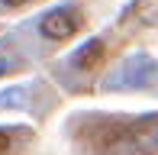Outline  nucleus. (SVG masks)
Returning <instances> with one entry per match:
<instances>
[{
    "label": "nucleus",
    "mask_w": 158,
    "mask_h": 155,
    "mask_svg": "<svg viewBox=\"0 0 158 155\" xmlns=\"http://www.w3.org/2000/svg\"><path fill=\"white\" fill-rule=\"evenodd\" d=\"M152 81H155V58L132 55V58L123 61V68L113 74L110 87H148Z\"/></svg>",
    "instance_id": "nucleus-1"
},
{
    "label": "nucleus",
    "mask_w": 158,
    "mask_h": 155,
    "mask_svg": "<svg viewBox=\"0 0 158 155\" xmlns=\"http://www.w3.org/2000/svg\"><path fill=\"white\" fill-rule=\"evenodd\" d=\"M42 36L45 39H52V42H64V39H71L77 29H81V16H77L74 10H68V6H58V10H52V13H45L42 16Z\"/></svg>",
    "instance_id": "nucleus-2"
},
{
    "label": "nucleus",
    "mask_w": 158,
    "mask_h": 155,
    "mask_svg": "<svg viewBox=\"0 0 158 155\" xmlns=\"http://www.w3.org/2000/svg\"><path fill=\"white\" fill-rule=\"evenodd\" d=\"M100 58H103V39H90V42H84V45L74 52V68L90 71V68L100 65Z\"/></svg>",
    "instance_id": "nucleus-3"
},
{
    "label": "nucleus",
    "mask_w": 158,
    "mask_h": 155,
    "mask_svg": "<svg viewBox=\"0 0 158 155\" xmlns=\"http://www.w3.org/2000/svg\"><path fill=\"white\" fill-rule=\"evenodd\" d=\"M135 136H139V149H142V155H155V113L145 116V119H139Z\"/></svg>",
    "instance_id": "nucleus-4"
},
{
    "label": "nucleus",
    "mask_w": 158,
    "mask_h": 155,
    "mask_svg": "<svg viewBox=\"0 0 158 155\" xmlns=\"http://www.w3.org/2000/svg\"><path fill=\"white\" fill-rule=\"evenodd\" d=\"M29 100V87H6L0 90V107H23Z\"/></svg>",
    "instance_id": "nucleus-5"
},
{
    "label": "nucleus",
    "mask_w": 158,
    "mask_h": 155,
    "mask_svg": "<svg viewBox=\"0 0 158 155\" xmlns=\"http://www.w3.org/2000/svg\"><path fill=\"white\" fill-rule=\"evenodd\" d=\"M10 149V136H6V129H0V155Z\"/></svg>",
    "instance_id": "nucleus-6"
},
{
    "label": "nucleus",
    "mask_w": 158,
    "mask_h": 155,
    "mask_svg": "<svg viewBox=\"0 0 158 155\" xmlns=\"http://www.w3.org/2000/svg\"><path fill=\"white\" fill-rule=\"evenodd\" d=\"M6 71H10V61H6V55L0 52V74H6Z\"/></svg>",
    "instance_id": "nucleus-7"
},
{
    "label": "nucleus",
    "mask_w": 158,
    "mask_h": 155,
    "mask_svg": "<svg viewBox=\"0 0 158 155\" xmlns=\"http://www.w3.org/2000/svg\"><path fill=\"white\" fill-rule=\"evenodd\" d=\"M26 0H3V6H23Z\"/></svg>",
    "instance_id": "nucleus-8"
}]
</instances>
